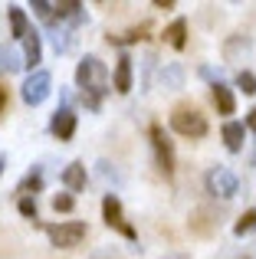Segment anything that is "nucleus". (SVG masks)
<instances>
[{
    "mask_svg": "<svg viewBox=\"0 0 256 259\" xmlns=\"http://www.w3.org/2000/svg\"><path fill=\"white\" fill-rule=\"evenodd\" d=\"M76 82L86 89V105L89 108H99V95L105 92V85H109V69H105V63L99 56H86L82 63H79L76 69Z\"/></svg>",
    "mask_w": 256,
    "mask_h": 259,
    "instance_id": "nucleus-1",
    "label": "nucleus"
},
{
    "mask_svg": "<svg viewBox=\"0 0 256 259\" xmlns=\"http://www.w3.org/2000/svg\"><path fill=\"white\" fill-rule=\"evenodd\" d=\"M46 236L56 249H69V246H79L86 240V223L79 220H69V223H50L46 227Z\"/></svg>",
    "mask_w": 256,
    "mask_h": 259,
    "instance_id": "nucleus-2",
    "label": "nucleus"
},
{
    "mask_svg": "<svg viewBox=\"0 0 256 259\" xmlns=\"http://www.w3.org/2000/svg\"><path fill=\"white\" fill-rule=\"evenodd\" d=\"M171 128L178 135H184V138H204L207 135V118L200 112H194V108H178V112L171 115Z\"/></svg>",
    "mask_w": 256,
    "mask_h": 259,
    "instance_id": "nucleus-3",
    "label": "nucleus"
},
{
    "mask_svg": "<svg viewBox=\"0 0 256 259\" xmlns=\"http://www.w3.org/2000/svg\"><path fill=\"white\" fill-rule=\"evenodd\" d=\"M207 190H210L214 197H224V200H227V197H233L240 190V177L233 174L230 167H220L217 164L210 174H207Z\"/></svg>",
    "mask_w": 256,
    "mask_h": 259,
    "instance_id": "nucleus-4",
    "label": "nucleus"
},
{
    "mask_svg": "<svg viewBox=\"0 0 256 259\" xmlns=\"http://www.w3.org/2000/svg\"><path fill=\"white\" fill-rule=\"evenodd\" d=\"M50 89H53V79H50V72L36 69V72H33V76L23 82V102H26V105H39V102H46Z\"/></svg>",
    "mask_w": 256,
    "mask_h": 259,
    "instance_id": "nucleus-5",
    "label": "nucleus"
},
{
    "mask_svg": "<svg viewBox=\"0 0 256 259\" xmlns=\"http://www.w3.org/2000/svg\"><path fill=\"white\" fill-rule=\"evenodd\" d=\"M102 217H105V223H109V227H115L118 233L125 236V240H135V230L125 223V217H122V200H118L115 194H105V200H102Z\"/></svg>",
    "mask_w": 256,
    "mask_h": 259,
    "instance_id": "nucleus-6",
    "label": "nucleus"
},
{
    "mask_svg": "<svg viewBox=\"0 0 256 259\" xmlns=\"http://www.w3.org/2000/svg\"><path fill=\"white\" fill-rule=\"evenodd\" d=\"M151 145H154V154H158V167L164 174H171L174 171V148H171V141H167L161 125H151Z\"/></svg>",
    "mask_w": 256,
    "mask_h": 259,
    "instance_id": "nucleus-7",
    "label": "nucleus"
},
{
    "mask_svg": "<svg viewBox=\"0 0 256 259\" xmlns=\"http://www.w3.org/2000/svg\"><path fill=\"white\" fill-rule=\"evenodd\" d=\"M53 135H56L59 141H69L72 135H76V112L72 108H56V115H53Z\"/></svg>",
    "mask_w": 256,
    "mask_h": 259,
    "instance_id": "nucleus-8",
    "label": "nucleus"
},
{
    "mask_svg": "<svg viewBox=\"0 0 256 259\" xmlns=\"http://www.w3.org/2000/svg\"><path fill=\"white\" fill-rule=\"evenodd\" d=\"M164 39H167L171 50H184L187 46V20H181V17L174 20V23L164 30Z\"/></svg>",
    "mask_w": 256,
    "mask_h": 259,
    "instance_id": "nucleus-9",
    "label": "nucleus"
},
{
    "mask_svg": "<svg viewBox=\"0 0 256 259\" xmlns=\"http://www.w3.org/2000/svg\"><path fill=\"white\" fill-rule=\"evenodd\" d=\"M39 59H43V46H39V36L26 30V36H23V66H30V69H33Z\"/></svg>",
    "mask_w": 256,
    "mask_h": 259,
    "instance_id": "nucleus-10",
    "label": "nucleus"
},
{
    "mask_svg": "<svg viewBox=\"0 0 256 259\" xmlns=\"http://www.w3.org/2000/svg\"><path fill=\"white\" fill-rule=\"evenodd\" d=\"M243 138H246L243 121H227L224 125V141H227L230 151H243Z\"/></svg>",
    "mask_w": 256,
    "mask_h": 259,
    "instance_id": "nucleus-11",
    "label": "nucleus"
},
{
    "mask_svg": "<svg viewBox=\"0 0 256 259\" xmlns=\"http://www.w3.org/2000/svg\"><path fill=\"white\" fill-rule=\"evenodd\" d=\"M63 184L69 190H82L86 187V164H82V161H72V164L66 167V171H63Z\"/></svg>",
    "mask_w": 256,
    "mask_h": 259,
    "instance_id": "nucleus-12",
    "label": "nucleus"
},
{
    "mask_svg": "<svg viewBox=\"0 0 256 259\" xmlns=\"http://www.w3.org/2000/svg\"><path fill=\"white\" fill-rule=\"evenodd\" d=\"M214 102H217L220 115H233V108H237V99H233V92L224 82H214Z\"/></svg>",
    "mask_w": 256,
    "mask_h": 259,
    "instance_id": "nucleus-13",
    "label": "nucleus"
},
{
    "mask_svg": "<svg viewBox=\"0 0 256 259\" xmlns=\"http://www.w3.org/2000/svg\"><path fill=\"white\" fill-rule=\"evenodd\" d=\"M115 92H132V59L128 56H122L115 66Z\"/></svg>",
    "mask_w": 256,
    "mask_h": 259,
    "instance_id": "nucleus-14",
    "label": "nucleus"
},
{
    "mask_svg": "<svg viewBox=\"0 0 256 259\" xmlns=\"http://www.w3.org/2000/svg\"><path fill=\"white\" fill-rule=\"evenodd\" d=\"M7 13H10V30H13V36L23 39L26 36V13H23V7H7Z\"/></svg>",
    "mask_w": 256,
    "mask_h": 259,
    "instance_id": "nucleus-15",
    "label": "nucleus"
},
{
    "mask_svg": "<svg viewBox=\"0 0 256 259\" xmlns=\"http://www.w3.org/2000/svg\"><path fill=\"white\" fill-rule=\"evenodd\" d=\"M20 56H17V50H10V46H0V72H17L20 69Z\"/></svg>",
    "mask_w": 256,
    "mask_h": 259,
    "instance_id": "nucleus-16",
    "label": "nucleus"
},
{
    "mask_svg": "<svg viewBox=\"0 0 256 259\" xmlns=\"http://www.w3.org/2000/svg\"><path fill=\"white\" fill-rule=\"evenodd\" d=\"M250 230H256V210H246L243 217L237 220V227H233V233L237 236H243V233H250Z\"/></svg>",
    "mask_w": 256,
    "mask_h": 259,
    "instance_id": "nucleus-17",
    "label": "nucleus"
},
{
    "mask_svg": "<svg viewBox=\"0 0 256 259\" xmlns=\"http://www.w3.org/2000/svg\"><path fill=\"white\" fill-rule=\"evenodd\" d=\"M237 85L243 89L246 95H253V92H256V76H253L250 69H240V76H237Z\"/></svg>",
    "mask_w": 256,
    "mask_h": 259,
    "instance_id": "nucleus-18",
    "label": "nucleus"
},
{
    "mask_svg": "<svg viewBox=\"0 0 256 259\" xmlns=\"http://www.w3.org/2000/svg\"><path fill=\"white\" fill-rule=\"evenodd\" d=\"M72 207H76V200H72L69 194H56L53 197V210H56V213H69Z\"/></svg>",
    "mask_w": 256,
    "mask_h": 259,
    "instance_id": "nucleus-19",
    "label": "nucleus"
},
{
    "mask_svg": "<svg viewBox=\"0 0 256 259\" xmlns=\"http://www.w3.org/2000/svg\"><path fill=\"white\" fill-rule=\"evenodd\" d=\"M161 82H164V85H181V69H178V66L161 69Z\"/></svg>",
    "mask_w": 256,
    "mask_h": 259,
    "instance_id": "nucleus-20",
    "label": "nucleus"
},
{
    "mask_svg": "<svg viewBox=\"0 0 256 259\" xmlns=\"http://www.w3.org/2000/svg\"><path fill=\"white\" fill-rule=\"evenodd\" d=\"M20 213H23L26 220H36V200H30V197H23V200H20Z\"/></svg>",
    "mask_w": 256,
    "mask_h": 259,
    "instance_id": "nucleus-21",
    "label": "nucleus"
},
{
    "mask_svg": "<svg viewBox=\"0 0 256 259\" xmlns=\"http://www.w3.org/2000/svg\"><path fill=\"white\" fill-rule=\"evenodd\" d=\"M33 10H36L43 20H50V17H53V4H46V0H33Z\"/></svg>",
    "mask_w": 256,
    "mask_h": 259,
    "instance_id": "nucleus-22",
    "label": "nucleus"
},
{
    "mask_svg": "<svg viewBox=\"0 0 256 259\" xmlns=\"http://www.w3.org/2000/svg\"><path fill=\"white\" fill-rule=\"evenodd\" d=\"M30 187H33V190L39 187V174H30V177H26L23 184H20V190H30Z\"/></svg>",
    "mask_w": 256,
    "mask_h": 259,
    "instance_id": "nucleus-23",
    "label": "nucleus"
},
{
    "mask_svg": "<svg viewBox=\"0 0 256 259\" xmlns=\"http://www.w3.org/2000/svg\"><path fill=\"white\" fill-rule=\"evenodd\" d=\"M7 102H10V95H7V85H0V115L7 112Z\"/></svg>",
    "mask_w": 256,
    "mask_h": 259,
    "instance_id": "nucleus-24",
    "label": "nucleus"
},
{
    "mask_svg": "<svg viewBox=\"0 0 256 259\" xmlns=\"http://www.w3.org/2000/svg\"><path fill=\"white\" fill-rule=\"evenodd\" d=\"M243 128H253V132H256V108L250 112V118H246V125H243Z\"/></svg>",
    "mask_w": 256,
    "mask_h": 259,
    "instance_id": "nucleus-25",
    "label": "nucleus"
},
{
    "mask_svg": "<svg viewBox=\"0 0 256 259\" xmlns=\"http://www.w3.org/2000/svg\"><path fill=\"white\" fill-rule=\"evenodd\" d=\"M164 259H191V256H184V253H171V256H164Z\"/></svg>",
    "mask_w": 256,
    "mask_h": 259,
    "instance_id": "nucleus-26",
    "label": "nucleus"
},
{
    "mask_svg": "<svg viewBox=\"0 0 256 259\" xmlns=\"http://www.w3.org/2000/svg\"><path fill=\"white\" fill-rule=\"evenodd\" d=\"M4 167H7V158H0V174H4Z\"/></svg>",
    "mask_w": 256,
    "mask_h": 259,
    "instance_id": "nucleus-27",
    "label": "nucleus"
}]
</instances>
